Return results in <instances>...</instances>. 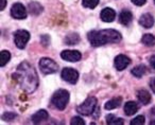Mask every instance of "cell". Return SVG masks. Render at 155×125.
I'll return each mask as SVG.
<instances>
[{"mask_svg":"<svg viewBox=\"0 0 155 125\" xmlns=\"http://www.w3.org/2000/svg\"><path fill=\"white\" fill-rule=\"evenodd\" d=\"M147 0H132V2L134 3L135 5H138V7H140V5H143L144 3H146Z\"/></svg>","mask_w":155,"mask_h":125,"instance_id":"obj_28","label":"cell"},{"mask_svg":"<svg viewBox=\"0 0 155 125\" xmlns=\"http://www.w3.org/2000/svg\"><path fill=\"white\" fill-rule=\"evenodd\" d=\"M130 62H131V60H130L129 57L120 54V55H118L115 58V67L117 68V70L121 71V70L125 69V68L130 65Z\"/></svg>","mask_w":155,"mask_h":125,"instance_id":"obj_10","label":"cell"},{"mask_svg":"<svg viewBox=\"0 0 155 125\" xmlns=\"http://www.w3.org/2000/svg\"><path fill=\"white\" fill-rule=\"evenodd\" d=\"M150 87L152 89V91L155 93V78H152L150 81Z\"/></svg>","mask_w":155,"mask_h":125,"instance_id":"obj_29","label":"cell"},{"mask_svg":"<svg viewBox=\"0 0 155 125\" xmlns=\"http://www.w3.org/2000/svg\"><path fill=\"white\" fill-rule=\"evenodd\" d=\"M5 5H7V0H1V8H0V9H1V11H2V10H5Z\"/></svg>","mask_w":155,"mask_h":125,"instance_id":"obj_31","label":"cell"},{"mask_svg":"<svg viewBox=\"0 0 155 125\" xmlns=\"http://www.w3.org/2000/svg\"><path fill=\"white\" fill-rule=\"evenodd\" d=\"M48 117H49L48 112L46 111V110L41 109V110H38L36 114H33V116H32V121L37 124V123H41V122H43V121L47 120Z\"/></svg>","mask_w":155,"mask_h":125,"instance_id":"obj_15","label":"cell"},{"mask_svg":"<svg viewBox=\"0 0 155 125\" xmlns=\"http://www.w3.org/2000/svg\"><path fill=\"white\" fill-rule=\"evenodd\" d=\"M141 41L147 47H153L155 46V36L152 34H144L141 38Z\"/></svg>","mask_w":155,"mask_h":125,"instance_id":"obj_18","label":"cell"},{"mask_svg":"<svg viewBox=\"0 0 155 125\" xmlns=\"http://www.w3.org/2000/svg\"><path fill=\"white\" fill-rule=\"evenodd\" d=\"M138 110V105L135 103V102H127L124 105V112L127 116H133L137 112Z\"/></svg>","mask_w":155,"mask_h":125,"instance_id":"obj_14","label":"cell"},{"mask_svg":"<svg viewBox=\"0 0 155 125\" xmlns=\"http://www.w3.org/2000/svg\"><path fill=\"white\" fill-rule=\"evenodd\" d=\"M69 101V92L64 89H60L53 95L51 99L52 105L60 110H64Z\"/></svg>","mask_w":155,"mask_h":125,"instance_id":"obj_3","label":"cell"},{"mask_svg":"<svg viewBox=\"0 0 155 125\" xmlns=\"http://www.w3.org/2000/svg\"><path fill=\"white\" fill-rule=\"evenodd\" d=\"M132 125H142L144 124V117L143 116H137L134 120L131 121Z\"/></svg>","mask_w":155,"mask_h":125,"instance_id":"obj_25","label":"cell"},{"mask_svg":"<svg viewBox=\"0 0 155 125\" xmlns=\"http://www.w3.org/2000/svg\"><path fill=\"white\" fill-rule=\"evenodd\" d=\"M150 65L152 66L153 69H155V55H153L152 57L150 58Z\"/></svg>","mask_w":155,"mask_h":125,"instance_id":"obj_30","label":"cell"},{"mask_svg":"<svg viewBox=\"0 0 155 125\" xmlns=\"http://www.w3.org/2000/svg\"><path fill=\"white\" fill-rule=\"evenodd\" d=\"M100 17L103 20L104 22H112L115 20L116 18V13L113 9L110 8H105L101 11V14H100Z\"/></svg>","mask_w":155,"mask_h":125,"instance_id":"obj_11","label":"cell"},{"mask_svg":"<svg viewBox=\"0 0 155 125\" xmlns=\"http://www.w3.org/2000/svg\"><path fill=\"white\" fill-rule=\"evenodd\" d=\"M88 40L94 47L106 45V43H115L121 40V35L118 31L107 29L101 31H93L88 33Z\"/></svg>","mask_w":155,"mask_h":125,"instance_id":"obj_2","label":"cell"},{"mask_svg":"<svg viewBox=\"0 0 155 125\" xmlns=\"http://www.w3.org/2000/svg\"><path fill=\"white\" fill-rule=\"evenodd\" d=\"M16 118V114H12V112H8V114H5L2 116V119L5 121H12Z\"/></svg>","mask_w":155,"mask_h":125,"instance_id":"obj_27","label":"cell"},{"mask_svg":"<svg viewBox=\"0 0 155 125\" xmlns=\"http://www.w3.org/2000/svg\"><path fill=\"white\" fill-rule=\"evenodd\" d=\"M14 79L19 83L22 90L28 93H32L38 86V76L35 69L27 62H21L13 74Z\"/></svg>","mask_w":155,"mask_h":125,"instance_id":"obj_1","label":"cell"},{"mask_svg":"<svg viewBox=\"0 0 155 125\" xmlns=\"http://www.w3.org/2000/svg\"><path fill=\"white\" fill-rule=\"evenodd\" d=\"M139 24L146 29H150L154 24V18L151 14H143L139 19Z\"/></svg>","mask_w":155,"mask_h":125,"instance_id":"obj_12","label":"cell"},{"mask_svg":"<svg viewBox=\"0 0 155 125\" xmlns=\"http://www.w3.org/2000/svg\"><path fill=\"white\" fill-rule=\"evenodd\" d=\"M61 56H62L63 59L67 60V62H79L82 57L81 53L79 51H75V50H65L61 53Z\"/></svg>","mask_w":155,"mask_h":125,"instance_id":"obj_9","label":"cell"},{"mask_svg":"<svg viewBox=\"0 0 155 125\" xmlns=\"http://www.w3.org/2000/svg\"><path fill=\"white\" fill-rule=\"evenodd\" d=\"M144 73H146V67H144L143 65L137 66V67H135L132 70V74L135 75L136 78H141Z\"/></svg>","mask_w":155,"mask_h":125,"instance_id":"obj_21","label":"cell"},{"mask_svg":"<svg viewBox=\"0 0 155 125\" xmlns=\"http://www.w3.org/2000/svg\"><path fill=\"white\" fill-rule=\"evenodd\" d=\"M39 68L41 72L45 74H52L58 70V66L53 59L48 57H44L39 60Z\"/></svg>","mask_w":155,"mask_h":125,"instance_id":"obj_5","label":"cell"},{"mask_svg":"<svg viewBox=\"0 0 155 125\" xmlns=\"http://www.w3.org/2000/svg\"><path fill=\"white\" fill-rule=\"evenodd\" d=\"M137 98L142 104H144V105H147V104H149L151 102V95L147 90H143V89L138 91Z\"/></svg>","mask_w":155,"mask_h":125,"instance_id":"obj_16","label":"cell"},{"mask_svg":"<svg viewBox=\"0 0 155 125\" xmlns=\"http://www.w3.org/2000/svg\"><path fill=\"white\" fill-rule=\"evenodd\" d=\"M133 20V15L130 11H122L119 15V21L120 24H122L123 26H129L130 24L132 22Z\"/></svg>","mask_w":155,"mask_h":125,"instance_id":"obj_13","label":"cell"},{"mask_svg":"<svg viewBox=\"0 0 155 125\" xmlns=\"http://www.w3.org/2000/svg\"><path fill=\"white\" fill-rule=\"evenodd\" d=\"M62 79L70 84H75L79 80V72L73 68H65L62 71Z\"/></svg>","mask_w":155,"mask_h":125,"instance_id":"obj_7","label":"cell"},{"mask_svg":"<svg viewBox=\"0 0 155 125\" xmlns=\"http://www.w3.org/2000/svg\"><path fill=\"white\" fill-rule=\"evenodd\" d=\"M10 59H11V54H10L9 51L2 50L0 52V65H1V67L7 65L8 62H10Z\"/></svg>","mask_w":155,"mask_h":125,"instance_id":"obj_19","label":"cell"},{"mask_svg":"<svg viewBox=\"0 0 155 125\" xmlns=\"http://www.w3.org/2000/svg\"><path fill=\"white\" fill-rule=\"evenodd\" d=\"M80 41V37L78 34H69L67 35V37L65 38V43L67 45H75Z\"/></svg>","mask_w":155,"mask_h":125,"instance_id":"obj_20","label":"cell"},{"mask_svg":"<svg viewBox=\"0 0 155 125\" xmlns=\"http://www.w3.org/2000/svg\"><path fill=\"white\" fill-rule=\"evenodd\" d=\"M96 106H97V99L94 97L87 98L80 106H78L77 111L83 116H91L95 111Z\"/></svg>","mask_w":155,"mask_h":125,"instance_id":"obj_4","label":"cell"},{"mask_svg":"<svg viewBox=\"0 0 155 125\" xmlns=\"http://www.w3.org/2000/svg\"><path fill=\"white\" fill-rule=\"evenodd\" d=\"M30 39V33L26 30H18L14 34V43L16 47L19 49H24Z\"/></svg>","mask_w":155,"mask_h":125,"instance_id":"obj_6","label":"cell"},{"mask_svg":"<svg viewBox=\"0 0 155 125\" xmlns=\"http://www.w3.org/2000/svg\"><path fill=\"white\" fill-rule=\"evenodd\" d=\"M106 122L107 124H112V125H117V124H123V120L121 118H116L113 114H110V116L106 117Z\"/></svg>","mask_w":155,"mask_h":125,"instance_id":"obj_22","label":"cell"},{"mask_svg":"<svg viewBox=\"0 0 155 125\" xmlns=\"http://www.w3.org/2000/svg\"><path fill=\"white\" fill-rule=\"evenodd\" d=\"M99 3V0H83L82 5L86 9H95Z\"/></svg>","mask_w":155,"mask_h":125,"instance_id":"obj_24","label":"cell"},{"mask_svg":"<svg viewBox=\"0 0 155 125\" xmlns=\"http://www.w3.org/2000/svg\"><path fill=\"white\" fill-rule=\"evenodd\" d=\"M154 2H155V0H154Z\"/></svg>","mask_w":155,"mask_h":125,"instance_id":"obj_32","label":"cell"},{"mask_svg":"<svg viewBox=\"0 0 155 125\" xmlns=\"http://www.w3.org/2000/svg\"><path fill=\"white\" fill-rule=\"evenodd\" d=\"M11 15L16 19H25L27 17V10L21 3H15L11 9Z\"/></svg>","mask_w":155,"mask_h":125,"instance_id":"obj_8","label":"cell"},{"mask_svg":"<svg viewBox=\"0 0 155 125\" xmlns=\"http://www.w3.org/2000/svg\"><path fill=\"white\" fill-rule=\"evenodd\" d=\"M29 10H30V12L32 14L37 15V14H39L41 11H43V8H41V5H38L37 2H32L29 5Z\"/></svg>","mask_w":155,"mask_h":125,"instance_id":"obj_23","label":"cell"},{"mask_svg":"<svg viewBox=\"0 0 155 125\" xmlns=\"http://www.w3.org/2000/svg\"><path fill=\"white\" fill-rule=\"evenodd\" d=\"M120 104H121V98H114V99L106 102L104 107L107 110H112V109H115V108L119 107Z\"/></svg>","mask_w":155,"mask_h":125,"instance_id":"obj_17","label":"cell"},{"mask_svg":"<svg viewBox=\"0 0 155 125\" xmlns=\"http://www.w3.org/2000/svg\"><path fill=\"white\" fill-rule=\"evenodd\" d=\"M70 123L72 125H84L85 121L82 118H80V117H74V118H72Z\"/></svg>","mask_w":155,"mask_h":125,"instance_id":"obj_26","label":"cell"}]
</instances>
